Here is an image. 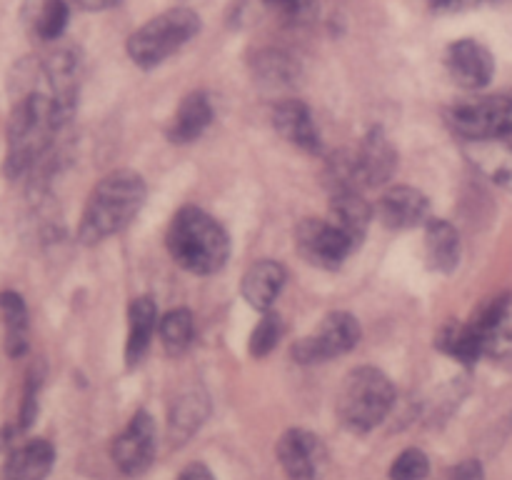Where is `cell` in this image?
<instances>
[{
	"mask_svg": "<svg viewBox=\"0 0 512 480\" xmlns=\"http://www.w3.org/2000/svg\"><path fill=\"white\" fill-rule=\"evenodd\" d=\"M295 245H298L300 255L310 265L323 270L340 268L343 260L355 250V243L343 230L335 228L330 220L315 218H305L298 225V230H295Z\"/></svg>",
	"mask_w": 512,
	"mask_h": 480,
	"instance_id": "obj_8",
	"label": "cell"
},
{
	"mask_svg": "<svg viewBox=\"0 0 512 480\" xmlns=\"http://www.w3.org/2000/svg\"><path fill=\"white\" fill-rule=\"evenodd\" d=\"M448 480H485L483 465H480L478 460H463L458 468H453Z\"/></svg>",
	"mask_w": 512,
	"mask_h": 480,
	"instance_id": "obj_32",
	"label": "cell"
},
{
	"mask_svg": "<svg viewBox=\"0 0 512 480\" xmlns=\"http://www.w3.org/2000/svg\"><path fill=\"white\" fill-rule=\"evenodd\" d=\"M430 473L428 455L420 448H408L393 460L390 465V478L393 480H425Z\"/></svg>",
	"mask_w": 512,
	"mask_h": 480,
	"instance_id": "obj_28",
	"label": "cell"
},
{
	"mask_svg": "<svg viewBox=\"0 0 512 480\" xmlns=\"http://www.w3.org/2000/svg\"><path fill=\"white\" fill-rule=\"evenodd\" d=\"M0 323L5 328V350L13 358H20L28 350V308L13 290L0 293Z\"/></svg>",
	"mask_w": 512,
	"mask_h": 480,
	"instance_id": "obj_22",
	"label": "cell"
},
{
	"mask_svg": "<svg viewBox=\"0 0 512 480\" xmlns=\"http://www.w3.org/2000/svg\"><path fill=\"white\" fill-rule=\"evenodd\" d=\"M438 348L470 365L483 355V340L473 323H448L438 333Z\"/></svg>",
	"mask_w": 512,
	"mask_h": 480,
	"instance_id": "obj_23",
	"label": "cell"
},
{
	"mask_svg": "<svg viewBox=\"0 0 512 480\" xmlns=\"http://www.w3.org/2000/svg\"><path fill=\"white\" fill-rule=\"evenodd\" d=\"M158 305L150 298H135L128 310V343H125V360L128 365H138L145 358L158 328Z\"/></svg>",
	"mask_w": 512,
	"mask_h": 480,
	"instance_id": "obj_19",
	"label": "cell"
},
{
	"mask_svg": "<svg viewBox=\"0 0 512 480\" xmlns=\"http://www.w3.org/2000/svg\"><path fill=\"white\" fill-rule=\"evenodd\" d=\"M395 403V388L388 375L378 368H355L345 375L338 395V415L353 433H370L378 428Z\"/></svg>",
	"mask_w": 512,
	"mask_h": 480,
	"instance_id": "obj_4",
	"label": "cell"
},
{
	"mask_svg": "<svg viewBox=\"0 0 512 480\" xmlns=\"http://www.w3.org/2000/svg\"><path fill=\"white\" fill-rule=\"evenodd\" d=\"M53 98L48 93H30L15 105L8 123V155H5V175L18 178L28 173L45 153L53 135L63 128Z\"/></svg>",
	"mask_w": 512,
	"mask_h": 480,
	"instance_id": "obj_3",
	"label": "cell"
},
{
	"mask_svg": "<svg viewBox=\"0 0 512 480\" xmlns=\"http://www.w3.org/2000/svg\"><path fill=\"white\" fill-rule=\"evenodd\" d=\"M70 10L65 0H40L33 13V30L40 40H58L68 28Z\"/></svg>",
	"mask_w": 512,
	"mask_h": 480,
	"instance_id": "obj_25",
	"label": "cell"
},
{
	"mask_svg": "<svg viewBox=\"0 0 512 480\" xmlns=\"http://www.w3.org/2000/svg\"><path fill=\"white\" fill-rule=\"evenodd\" d=\"M280 18L290 20V23H305L315 15L313 0H265Z\"/></svg>",
	"mask_w": 512,
	"mask_h": 480,
	"instance_id": "obj_30",
	"label": "cell"
},
{
	"mask_svg": "<svg viewBox=\"0 0 512 480\" xmlns=\"http://www.w3.org/2000/svg\"><path fill=\"white\" fill-rule=\"evenodd\" d=\"M205 418V403L198 395H188V398L178 400L173 410V418H170V428L178 435H190Z\"/></svg>",
	"mask_w": 512,
	"mask_h": 480,
	"instance_id": "obj_29",
	"label": "cell"
},
{
	"mask_svg": "<svg viewBox=\"0 0 512 480\" xmlns=\"http://www.w3.org/2000/svg\"><path fill=\"white\" fill-rule=\"evenodd\" d=\"M213 120V105H210L208 95L205 93H190L183 103L178 105L170 123V140L173 143H190V140L200 138L205 128Z\"/></svg>",
	"mask_w": 512,
	"mask_h": 480,
	"instance_id": "obj_21",
	"label": "cell"
},
{
	"mask_svg": "<svg viewBox=\"0 0 512 480\" xmlns=\"http://www.w3.org/2000/svg\"><path fill=\"white\" fill-rule=\"evenodd\" d=\"M273 125L288 143L305 153H320V133L303 100H283L273 110Z\"/></svg>",
	"mask_w": 512,
	"mask_h": 480,
	"instance_id": "obj_15",
	"label": "cell"
},
{
	"mask_svg": "<svg viewBox=\"0 0 512 480\" xmlns=\"http://www.w3.org/2000/svg\"><path fill=\"white\" fill-rule=\"evenodd\" d=\"M38 385H40V378L30 375L28 385H25L23 408H20V430H28L30 425H33L35 413H38Z\"/></svg>",
	"mask_w": 512,
	"mask_h": 480,
	"instance_id": "obj_31",
	"label": "cell"
},
{
	"mask_svg": "<svg viewBox=\"0 0 512 480\" xmlns=\"http://www.w3.org/2000/svg\"><path fill=\"white\" fill-rule=\"evenodd\" d=\"M430 3L440 10H458V8H473V5L490 3V0H430Z\"/></svg>",
	"mask_w": 512,
	"mask_h": 480,
	"instance_id": "obj_34",
	"label": "cell"
},
{
	"mask_svg": "<svg viewBox=\"0 0 512 480\" xmlns=\"http://www.w3.org/2000/svg\"><path fill=\"white\" fill-rule=\"evenodd\" d=\"M255 78L270 88H283L295 80V63L285 53L278 50H265L255 58Z\"/></svg>",
	"mask_w": 512,
	"mask_h": 480,
	"instance_id": "obj_26",
	"label": "cell"
},
{
	"mask_svg": "<svg viewBox=\"0 0 512 480\" xmlns=\"http://www.w3.org/2000/svg\"><path fill=\"white\" fill-rule=\"evenodd\" d=\"M448 125L470 143L512 138V93L455 103L448 110Z\"/></svg>",
	"mask_w": 512,
	"mask_h": 480,
	"instance_id": "obj_6",
	"label": "cell"
},
{
	"mask_svg": "<svg viewBox=\"0 0 512 480\" xmlns=\"http://www.w3.org/2000/svg\"><path fill=\"white\" fill-rule=\"evenodd\" d=\"M165 240L175 263L195 275H213L228 263V233L213 215L195 205H185L175 213Z\"/></svg>",
	"mask_w": 512,
	"mask_h": 480,
	"instance_id": "obj_2",
	"label": "cell"
},
{
	"mask_svg": "<svg viewBox=\"0 0 512 480\" xmlns=\"http://www.w3.org/2000/svg\"><path fill=\"white\" fill-rule=\"evenodd\" d=\"M430 215V203L425 193L410 185H393L378 200V218L385 228L408 230L425 223Z\"/></svg>",
	"mask_w": 512,
	"mask_h": 480,
	"instance_id": "obj_13",
	"label": "cell"
},
{
	"mask_svg": "<svg viewBox=\"0 0 512 480\" xmlns=\"http://www.w3.org/2000/svg\"><path fill=\"white\" fill-rule=\"evenodd\" d=\"M280 335H283V320H280V315L265 313L253 328V335H250V355L253 358L270 355L275 345H278Z\"/></svg>",
	"mask_w": 512,
	"mask_h": 480,
	"instance_id": "obj_27",
	"label": "cell"
},
{
	"mask_svg": "<svg viewBox=\"0 0 512 480\" xmlns=\"http://www.w3.org/2000/svg\"><path fill=\"white\" fill-rule=\"evenodd\" d=\"M445 65L450 70V78L468 90H480L493 80L495 60L493 53L478 40H455L445 53Z\"/></svg>",
	"mask_w": 512,
	"mask_h": 480,
	"instance_id": "obj_11",
	"label": "cell"
},
{
	"mask_svg": "<svg viewBox=\"0 0 512 480\" xmlns=\"http://www.w3.org/2000/svg\"><path fill=\"white\" fill-rule=\"evenodd\" d=\"M175 480H215V475L203 463H193L183 470Z\"/></svg>",
	"mask_w": 512,
	"mask_h": 480,
	"instance_id": "obj_33",
	"label": "cell"
},
{
	"mask_svg": "<svg viewBox=\"0 0 512 480\" xmlns=\"http://www.w3.org/2000/svg\"><path fill=\"white\" fill-rule=\"evenodd\" d=\"M370 220H373V210H370L368 200L358 190L333 193V200H330V223L343 230L353 240L355 248L363 243Z\"/></svg>",
	"mask_w": 512,
	"mask_h": 480,
	"instance_id": "obj_18",
	"label": "cell"
},
{
	"mask_svg": "<svg viewBox=\"0 0 512 480\" xmlns=\"http://www.w3.org/2000/svg\"><path fill=\"white\" fill-rule=\"evenodd\" d=\"M53 463V443L45 438H33L8 455L3 465V480H45L53 470Z\"/></svg>",
	"mask_w": 512,
	"mask_h": 480,
	"instance_id": "obj_16",
	"label": "cell"
},
{
	"mask_svg": "<svg viewBox=\"0 0 512 480\" xmlns=\"http://www.w3.org/2000/svg\"><path fill=\"white\" fill-rule=\"evenodd\" d=\"M470 323L478 328L483 340V355L498 360L512 358V298H493L480 308Z\"/></svg>",
	"mask_w": 512,
	"mask_h": 480,
	"instance_id": "obj_12",
	"label": "cell"
},
{
	"mask_svg": "<svg viewBox=\"0 0 512 480\" xmlns=\"http://www.w3.org/2000/svg\"><path fill=\"white\" fill-rule=\"evenodd\" d=\"M275 453L293 480H313L328 458L323 440L303 428H290L288 433H283Z\"/></svg>",
	"mask_w": 512,
	"mask_h": 480,
	"instance_id": "obj_10",
	"label": "cell"
},
{
	"mask_svg": "<svg viewBox=\"0 0 512 480\" xmlns=\"http://www.w3.org/2000/svg\"><path fill=\"white\" fill-rule=\"evenodd\" d=\"M355 158V173L360 185H383L393 178V170L398 165V153L393 143L380 128H373L360 143Z\"/></svg>",
	"mask_w": 512,
	"mask_h": 480,
	"instance_id": "obj_14",
	"label": "cell"
},
{
	"mask_svg": "<svg viewBox=\"0 0 512 480\" xmlns=\"http://www.w3.org/2000/svg\"><path fill=\"white\" fill-rule=\"evenodd\" d=\"M160 343L170 355H180L190 348L195 338L193 313L185 308H175L160 318Z\"/></svg>",
	"mask_w": 512,
	"mask_h": 480,
	"instance_id": "obj_24",
	"label": "cell"
},
{
	"mask_svg": "<svg viewBox=\"0 0 512 480\" xmlns=\"http://www.w3.org/2000/svg\"><path fill=\"white\" fill-rule=\"evenodd\" d=\"M158 450V430L153 415L138 410L113 440V460L125 475H140L150 468Z\"/></svg>",
	"mask_w": 512,
	"mask_h": 480,
	"instance_id": "obj_9",
	"label": "cell"
},
{
	"mask_svg": "<svg viewBox=\"0 0 512 480\" xmlns=\"http://www.w3.org/2000/svg\"><path fill=\"white\" fill-rule=\"evenodd\" d=\"M200 18L190 8H170L135 30L128 38V53L140 68H155L198 35Z\"/></svg>",
	"mask_w": 512,
	"mask_h": 480,
	"instance_id": "obj_5",
	"label": "cell"
},
{
	"mask_svg": "<svg viewBox=\"0 0 512 480\" xmlns=\"http://www.w3.org/2000/svg\"><path fill=\"white\" fill-rule=\"evenodd\" d=\"M75 3H78L83 10H90V13H100V10L115 8L120 0H75Z\"/></svg>",
	"mask_w": 512,
	"mask_h": 480,
	"instance_id": "obj_35",
	"label": "cell"
},
{
	"mask_svg": "<svg viewBox=\"0 0 512 480\" xmlns=\"http://www.w3.org/2000/svg\"><path fill=\"white\" fill-rule=\"evenodd\" d=\"M145 180L133 170H113L105 175L90 193L88 205L80 220V240L83 243H100L108 235L120 233L133 223L145 203Z\"/></svg>",
	"mask_w": 512,
	"mask_h": 480,
	"instance_id": "obj_1",
	"label": "cell"
},
{
	"mask_svg": "<svg viewBox=\"0 0 512 480\" xmlns=\"http://www.w3.org/2000/svg\"><path fill=\"white\" fill-rule=\"evenodd\" d=\"M285 280H288V273L283 265L275 260H258L255 265H250L243 278V298L248 300L250 308L268 313L283 293Z\"/></svg>",
	"mask_w": 512,
	"mask_h": 480,
	"instance_id": "obj_17",
	"label": "cell"
},
{
	"mask_svg": "<svg viewBox=\"0 0 512 480\" xmlns=\"http://www.w3.org/2000/svg\"><path fill=\"white\" fill-rule=\"evenodd\" d=\"M425 258L438 273H453L460 263V233L448 220H430L425 228Z\"/></svg>",
	"mask_w": 512,
	"mask_h": 480,
	"instance_id": "obj_20",
	"label": "cell"
},
{
	"mask_svg": "<svg viewBox=\"0 0 512 480\" xmlns=\"http://www.w3.org/2000/svg\"><path fill=\"white\" fill-rule=\"evenodd\" d=\"M360 343V323L355 315L345 310H335L323 318V323L310 335L300 338L293 345V358L298 363H323V360L338 358L350 353Z\"/></svg>",
	"mask_w": 512,
	"mask_h": 480,
	"instance_id": "obj_7",
	"label": "cell"
}]
</instances>
